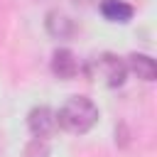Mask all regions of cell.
<instances>
[{
  "mask_svg": "<svg viewBox=\"0 0 157 157\" xmlns=\"http://www.w3.org/2000/svg\"><path fill=\"white\" fill-rule=\"evenodd\" d=\"M98 10H101V15H103L108 22H118V25L130 22L132 15H135L132 5H128V2H123V0H103V2L98 5Z\"/></svg>",
  "mask_w": 157,
  "mask_h": 157,
  "instance_id": "obj_7",
  "label": "cell"
},
{
  "mask_svg": "<svg viewBox=\"0 0 157 157\" xmlns=\"http://www.w3.org/2000/svg\"><path fill=\"white\" fill-rule=\"evenodd\" d=\"M22 157H49V142L42 140V137H32V140L25 145Z\"/></svg>",
  "mask_w": 157,
  "mask_h": 157,
  "instance_id": "obj_8",
  "label": "cell"
},
{
  "mask_svg": "<svg viewBox=\"0 0 157 157\" xmlns=\"http://www.w3.org/2000/svg\"><path fill=\"white\" fill-rule=\"evenodd\" d=\"M27 128L32 132V137H52L56 130H59V123H56V110H52L49 105H34L29 113H27Z\"/></svg>",
  "mask_w": 157,
  "mask_h": 157,
  "instance_id": "obj_3",
  "label": "cell"
},
{
  "mask_svg": "<svg viewBox=\"0 0 157 157\" xmlns=\"http://www.w3.org/2000/svg\"><path fill=\"white\" fill-rule=\"evenodd\" d=\"M52 74L56 78H61V81H71L78 74V59H76V54L71 49H66V47L54 49V54H52Z\"/></svg>",
  "mask_w": 157,
  "mask_h": 157,
  "instance_id": "obj_4",
  "label": "cell"
},
{
  "mask_svg": "<svg viewBox=\"0 0 157 157\" xmlns=\"http://www.w3.org/2000/svg\"><path fill=\"white\" fill-rule=\"evenodd\" d=\"M93 71H96V78H101L108 88H118L125 83V76H128V66H125V59H120L118 54L113 52H103L93 59Z\"/></svg>",
  "mask_w": 157,
  "mask_h": 157,
  "instance_id": "obj_2",
  "label": "cell"
},
{
  "mask_svg": "<svg viewBox=\"0 0 157 157\" xmlns=\"http://www.w3.org/2000/svg\"><path fill=\"white\" fill-rule=\"evenodd\" d=\"M125 66H128V74L137 76L140 81H155L157 78V61L150 56V54H142V52H130L125 56Z\"/></svg>",
  "mask_w": 157,
  "mask_h": 157,
  "instance_id": "obj_5",
  "label": "cell"
},
{
  "mask_svg": "<svg viewBox=\"0 0 157 157\" xmlns=\"http://www.w3.org/2000/svg\"><path fill=\"white\" fill-rule=\"evenodd\" d=\"M56 123L69 135H86L98 123V105L88 96H71L56 110Z\"/></svg>",
  "mask_w": 157,
  "mask_h": 157,
  "instance_id": "obj_1",
  "label": "cell"
},
{
  "mask_svg": "<svg viewBox=\"0 0 157 157\" xmlns=\"http://www.w3.org/2000/svg\"><path fill=\"white\" fill-rule=\"evenodd\" d=\"M44 27L47 32L54 37V39H69L74 34V20L69 15H64L61 10H49L47 12V20H44Z\"/></svg>",
  "mask_w": 157,
  "mask_h": 157,
  "instance_id": "obj_6",
  "label": "cell"
}]
</instances>
